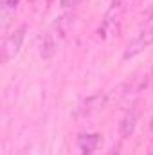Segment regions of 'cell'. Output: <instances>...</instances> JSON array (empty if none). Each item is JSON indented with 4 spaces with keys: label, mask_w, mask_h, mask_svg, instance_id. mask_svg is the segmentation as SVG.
Here are the masks:
<instances>
[{
    "label": "cell",
    "mask_w": 153,
    "mask_h": 155,
    "mask_svg": "<svg viewBox=\"0 0 153 155\" xmlns=\"http://www.w3.org/2000/svg\"><path fill=\"white\" fill-rule=\"evenodd\" d=\"M124 9H126V0H112L108 11L105 15V20H103V24H101V27L97 31L101 38H106L108 35H112L115 31V25L119 24Z\"/></svg>",
    "instance_id": "obj_1"
},
{
    "label": "cell",
    "mask_w": 153,
    "mask_h": 155,
    "mask_svg": "<svg viewBox=\"0 0 153 155\" xmlns=\"http://www.w3.org/2000/svg\"><path fill=\"white\" fill-rule=\"evenodd\" d=\"M25 33H27V27L25 25H20L16 27L7 38L4 41V61H11L22 49V43H24V38H25Z\"/></svg>",
    "instance_id": "obj_2"
},
{
    "label": "cell",
    "mask_w": 153,
    "mask_h": 155,
    "mask_svg": "<svg viewBox=\"0 0 153 155\" xmlns=\"http://www.w3.org/2000/svg\"><path fill=\"white\" fill-rule=\"evenodd\" d=\"M151 43H153V25L148 27L146 31H142L132 43H128V47H126V51H124V60L135 58V56L141 54L144 49H148Z\"/></svg>",
    "instance_id": "obj_3"
},
{
    "label": "cell",
    "mask_w": 153,
    "mask_h": 155,
    "mask_svg": "<svg viewBox=\"0 0 153 155\" xmlns=\"http://www.w3.org/2000/svg\"><path fill=\"white\" fill-rule=\"evenodd\" d=\"M105 103H106V96H105V94H94V96H90V97L79 107L77 116H90V114L101 110V108L105 107Z\"/></svg>",
    "instance_id": "obj_4"
},
{
    "label": "cell",
    "mask_w": 153,
    "mask_h": 155,
    "mask_svg": "<svg viewBox=\"0 0 153 155\" xmlns=\"http://www.w3.org/2000/svg\"><path fill=\"white\" fill-rule=\"evenodd\" d=\"M135 126H137V110H130L126 116L122 117V121H121V124H119V134H121V137H122V139L130 137V135L133 134Z\"/></svg>",
    "instance_id": "obj_5"
},
{
    "label": "cell",
    "mask_w": 153,
    "mask_h": 155,
    "mask_svg": "<svg viewBox=\"0 0 153 155\" xmlns=\"http://www.w3.org/2000/svg\"><path fill=\"white\" fill-rule=\"evenodd\" d=\"M77 144L81 148V155H90L94 152V148L99 144V135L97 134H88V135L85 134V135L79 137Z\"/></svg>",
    "instance_id": "obj_6"
},
{
    "label": "cell",
    "mask_w": 153,
    "mask_h": 155,
    "mask_svg": "<svg viewBox=\"0 0 153 155\" xmlns=\"http://www.w3.org/2000/svg\"><path fill=\"white\" fill-rule=\"evenodd\" d=\"M54 52H56L54 38H52L50 33H47V35L43 36V41H41V56H43V58H50V56H54Z\"/></svg>",
    "instance_id": "obj_7"
},
{
    "label": "cell",
    "mask_w": 153,
    "mask_h": 155,
    "mask_svg": "<svg viewBox=\"0 0 153 155\" xmlns=\"http://www.w3.org/2000/svg\"><path fill=\"white\" fill-rule=\"evenodd\" d=\"M18 4H20V0H4L2 2V18H4V24H7L9 15L15 13V9H16Z\"/></svg>",
    "instance_id": "obj_8"
},
{
    "label": "cell",
    "mask_w": 153,
    "mask_h": 155,
    "mask_svg": "<svg viewBox=\"0 0 153 155\" xmlns=\"http://www.w3.org/2000/svg\"><path fill=\"white\" fill-rule=\"evenodd\" d=\"M150 130H151V132H153V117H151V119H150Z\"/></svg>",
    "instance_id": "obj_9"
},
{
    "label": "cell",
    "mask_w": 153,
    "mask_h": 155,
    "mask_svg": "<svg viewBox=\"0 0 153 155\" xmlns=\"http://www.w3.org/2000/svg\"><path fill=\"white\" fill-rule=\"evenodd\" d=\"M150 155H153V153H150Z\"/></svg>",
    "instance_id": "obj_10"
}]
</instances>
